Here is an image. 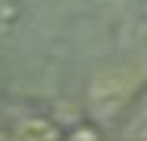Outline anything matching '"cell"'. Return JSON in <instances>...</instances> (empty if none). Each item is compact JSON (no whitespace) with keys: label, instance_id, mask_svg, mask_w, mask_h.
<instances>
[{"label":"cell","instance_id":"1","mask_svg":"<svg viewBox=\"0 0 147 141\" xmlns=\"http://www.w3.org/2000/svg\"><path fill=\"white\" fill-rule=\"evenodd\" d=\"M144 90V74H141V64L134 61H118L109 67H99L90 80L86 90V103L90 112L99 119L102 125H112L118 115H128V109L138 103Z\"/></svg>","mask_w":147,"mask_h":141},{"label":"cell","instance_id":"2","mask_svg":"<svg viewBox=\"0 0 147 141\" xmlns=\"http://www.w3.org/2000/svg\"><path fill=\"white\" fill-rule=\"evenodd\" d=\"M121 141H147V90L138 96V103L121 122Z\"/></svg>","mask_w":147,"mask_h":141}]
</instances>
